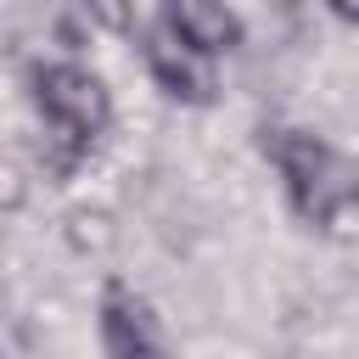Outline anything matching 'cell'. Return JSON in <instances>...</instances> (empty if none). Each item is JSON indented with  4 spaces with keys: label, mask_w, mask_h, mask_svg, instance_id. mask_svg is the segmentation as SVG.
I'll return each instance as SVG.
<instances>
[{
    "label": "cell",
    "mask_w": 359,
    "mask_h": 359,
    "mask_svg": "<svg viewBox=\"0 0 359 359\" xmlns=\"http://www.w3.org/2000/svg\"><path fill=\"white\" fill-rule=\"evenodd\" d=\"M28 90H34V107L45 118V157L39 168L62 185L79 174V163L95 151V140L107 135L112 123V90L95 67L84 62H39L28 73Z\"/></svg>",
    "instance_id": "obj_1"
},
{
    "label": "cell",
    "mask_w": 359,
    "mask_h": 359,
    "mask_svg": "<svg viewBox=\"0 0 359 359\" xmlns=\"http://www.w3.org/2000/svg\"><path fill=\"white\" fill-rule=\"evenodd\" d=\"M258 151L280 174L286 208L309 230H331L342 213L359 208V163L342 146H331L325 135H314V129H280L275 123V129L258 135Z\"/></svg>",
    "instance_id": "obj_2"
},
{
    "label": "cell",
    "mask_w": 359,
    "mask_h": 359,
    "mask_svg": "<svg viewBox=\"0 0 359 359\" xmlns=\"http://www.w3.org/2000/svg\"><path fill=\"white\" fill-rule=\"evenodd\" d=\"M95 331H101V359H168L163 348V325L151 314V303L129 286V280H101L95 297Z\"/></svg>",
    "instance_id": "obj_3"
},
{
    "label": "cell",
    "mask_w": 359,
    "mask_h": 359,
    "mask_svg": "<svg viewBox=\"0 0 359 359\" xmlns=\"http://www.w3.org/2000/svg\"><path fill=\"white\" fill-rule=\"evenodd\" d=\"M140 62H146V79H151L168 101H180V107H213V95H219L213 62L196 56L191 45H180L163 17L140 28Z\"/></svg>",
    "instance_id": "obj_4"
},
{
    "label": "cell",
    "mask_w": 359,
    "mask_h": 359,
    "mask_svg": "<svg viewBox=\"0 0 359 359\" xmlns=\"http://www.w3.org/2000/svg\"><path fill=\"white\" fill-rule=\"evenodd\" d=\"M157 17L168 22V34H174L180 45H191V50L208 56V62L224 56V50H236V45L247 39L241 17H236L230 6H219V0H168Z\"/></svg>",
    "instance_id": "obj_5"
},
{
    "label": "cell",
    "mask_w": 359,
    "mask_h": 359,
    "mask_svg": "<svg viewBox=\"0 0 359 359\" xmlns=\"http://www.w3.org/2000/svg\"><path fill=\"white\" fill-rule=\"evenodd\" d=\"M331 17H342V22H359V11H353V6H331Z\"/></svg>",
    "instance_id": "obj_6"
}]
</instances>
